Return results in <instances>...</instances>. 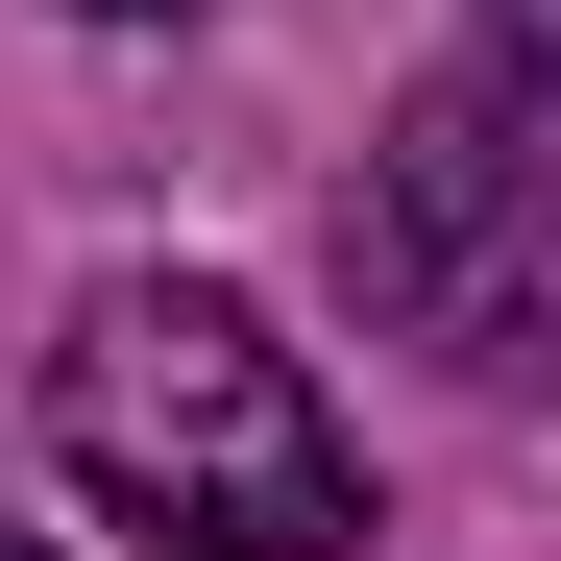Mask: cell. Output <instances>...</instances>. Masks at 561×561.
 <instances>
[{
	"label": "cell",
	"instance_id": "obj_1",
	"mask_svg": "<svg viewBox=\"0 0 561 561\" xmlns=\"http://www.w3.org/2000/svg\"><path fill=\"white\" fill-rule=\"evenodd\" d=\"M49 463L171 561H366V439L220 268H123L49 342Z\"/></svg>",
	"mask_w": 561,
	"mask_h": 561
},
{
	"label": "cell",
	"instance_id": "obj_2",
	"mask_svg": "<svg viewBox=\"0 0 561 561\" xmlns=\"http://www.w3.org/2000/svg\"><path fill=\"white\" fill-rule=\"evenodd\" d=\"M342 268L463 391H537V342H561V123H537V73H489V49L415 73L391 147L342 171Z\"/></svg>",
	"mask_w": 561,
	"mask_h": 561
},
{
	"label": "cell",
	"instance_id": "obj_3",
	"mask_svg": "<svg viewBox=\"0 0 561 561\" xmlns=\"http://www.w3.org/2000/svg\"><path fill=\"white\" fill-rule=\"evenodd\" d=\"M463 25H489V73H561V0H463Z\"/></svg>",
	"mask_w": 561,
	"mask_h": 561
},
{
	"label": "cell",
	"instance_id": "obj_4",
	"mask_svg": "<svg viewBox=\"0 0 561 561\" xmlns=\"http://www.w3.org/2000/svg\"><path fill=\"white\" fill-rule=\"evenodd\" d=\"M99 25H171V0H99Z\"/></svg>",
	"mask_w": 561,
	"mask_h": 561
},
{
	"label": "cell",
	"instance_id": "obj_5",
	"mask_svg": "<svg viewBox=\"0 0 561 561\" xmlns=\"http://www.w3.org/2000/svg\"><path fill=\"white\" fill-rule=\"evenodd\" d=\"M0 561H49V537H0Z\"/></svg>",
	"mask_w": 561,
	"mask_h": 561
}]
</instances>
